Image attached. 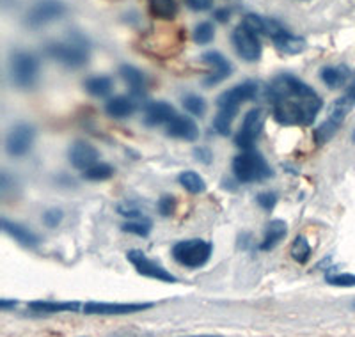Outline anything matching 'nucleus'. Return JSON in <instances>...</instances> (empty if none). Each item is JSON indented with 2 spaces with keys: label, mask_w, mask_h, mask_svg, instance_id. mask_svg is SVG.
<instances>
[{
  "label": "nucleus",
  "mask_w": 355,
  "mask_h": 337,
  "mask_svg": "<svg viewBox=\"0 0 355 337\" xmlns=\"http://www.w3.org/2000/svg\"><path fill=\"white\" fill-rule=\"evenodd\" d=\"M119 75H121L123 80L128 84V87H130V91H132L133 96L139 98V100H142V98L146 96L148 80H146V75L141 71V69H137L135 66L125 64L119 68Z\"/></svg>",
  "instance_id": "6ab92c4d"
},
{
  "label": "nucleus",
  "mask_w": 355,
  "mask_h": 337,
  "mask_svg": "<svg viewBox=\"0 0 355 337\" xmlns=\"http://www.w3.org/2000/svg\"><path fill=\"white\" fill-rule=\"evenodd\" d=\"M46 55L69 69H78L89 62L91 43L80 34H71L64 41H52L44 46Z\"/></svg>",
  "instance_id": "f03ea898"
},
{
  "label": "nucleus",
  "mask_w": 355,
  "mask_h": 337,
  "mask_svg": "<svg viewBox=\"0 0 355 337\" xmlns=\"http://www.w3.org/2000/svg\"><path fill=\"white\" fill-rule=\"evenodd\" d=\"M258 91H259V85L252 80H247L243 82V84L234 85V87L227 89V91H224V93L218 96L217 100L218 110L234 114V116H236V114H239L240 105L256 100Z\"/></svg>",
  "instance_id": "6e6552de"
},
{
  "label": "nucleus",
  "mask_w": 355,
  "mask_h": 337,
  "mask_svg": "<svg viewBox=\"0 0 355 337\" xmlns=\"http://www.w3.org/2000/svg\"><path fill=\"white\" fill-rule=\"evenodd\" d=\"M201 59H202V62H206V64H210L211 68H214V73L205 78L206 87L217 85L218 82L226 80L227 76L233 75V64H231L230 60L222 55L220 52H206V53H202Z\"/></svg>",
  "instance_id": "4468645a"
},
{
  "label": "nucleus",
  "mask_w": 355,
  "mask_h": 337,
  "mask_svg": "<svg viewBox=\"0 0 355 337\" xmlns=\"http://www.w3.org/2000/svg\"><path fill=\"white\" fill-rule=\"evenodd\" d=\"M180 185L187 190L189 193H202L206 190V183L202 176H199L194 171H185L178 176Z\"/></svg>",
  "instance_id": "bb28decb"
},
{
  "label": "nucleus",
  "mask_w": 355,
  "mask_h": 337,
  "mask_svg": "<svg viewBox=\"0 0 355 337\" xmlns=\"http://www.w3.org/2000/svg\"><path fill=\"white\" fill-rule=\"evenodd\" d=\"M192 37H194V41L198 44H208L210 41H214L215 37L214 24H211V21H201L199 25H196Z\"/></svg>",
  "instance_id": "c756f323"
},
{
  "label": "nucleus",
  "mask_w": 355,
  "mask_h": 337,
  "mask_svg": "<svg viewBox=\"0 0 355 337\" xmlns=\"http://www.w3.org/2000/svg\"><path fill=\"white\" fill-rule=\"evenodd\" d=\"M28 307L36 313H75V311L80 309V304L78 302H52V300H36L31 302Z\"/></svg>",
  "instance_id": "b1692460"
},
{
  "label": "nucleus",
  "mask_w": 355,
  "mask_h": 337,
  "mask_svg": "<svg viewBox=\"0 0 355 337\" xmlns=\"http://www.w3.org/2000/svg\"><path fill=\"white\" fill-rule=\"evenodd\" d=\"M150 12L158 20H174L178 15V2L176 0H148Z\"/></svg>",
  "instance_id": "393cba45"
},
{
  "label": "nucleus",
  "mask_w": 355,
  "mask_h": 337,
  "mask_svg": "<svg viewBox=\"0 0 355 337\" xmlns=\"http://www.w3.org/2000/svg\"><path fill=\"white\" fill-rule=\"evenodd\" d=\"M17 305V300H0V307H2V311H8L9 307H15Z\"/></svg>",
  "instance_id": "a19ab883"
},
{
  "label": "nucleus",
  "mask_w": 355,
  "mask_h": 337,
  "mask_svg": "<svg viewBox=\"0 0 355 337\" xmlns=\"http://www.w3.org/2000/svg\"><path fill=\"white\" fill-rule=\"evenodd\" d=\"M167 135L174 137V139H182V141H198L199 128L194 121L187 116H176L169 125H166Z\"/></svg>",
  "instance_id": "a211bd4d"
},
{
  "label": "nucleus",
  "mask_w": 355,
  "mask_h": 337,
  "mask_svg": "<svg viewBox=\"0 0 355 337\" xmlns=\"http://www.w3.org/2000/svg\"><path fill=\"white\" fill-rule=\"evenodd\" d=\"M266 112L263 109H252L245 114L242 123V128H240L239 135H236V146L242 148L243 151L254 148L256 139L259 137V133L263 132V126H265Z\"/></svg>",
  "instance_id": "9b49d317"
},
{
  "label": "nucleus",
  "mask_w": 355,
  "mask_h": 337,
  "mask_svg": "<svg viewBox=\"0 0 355 337\" xmlns=\"http://www.w3.org/2000/svg\"><path fill=\"white\" fill-rule=\"evenodd\" d=\"M183 107H185L187 112H190L196 117H202L206 112V101L201 96H198V94H187L183 98Z\"/></svg>",
  "instance_id": "2f4dec72"
},
{
  "label": "nucleus",
  "mask_w": 355,
  "mask_h": 337,
  "mask_svg": "<svg viewBox=\"0 0 355 337\" xmlns=\"http://www.w3.org/2000/svg\"><path fill=\"white\" fill-rule=\"evenodd\" d=\"M151 302H137V304H110V302H87L84 305L85 314H94V316H121V314L141 313V311L151 309Z\"/></svg>",
  "instance_id": "ddd939ff"
},
{
  "label": "nucleus",
  "mask_w": 355,
  "mask_h": 337,
  "mask_svg": "<svg viewBox=\"0 0 355 337\" xmlns=\"http://www.w3.org/2000/svg\"><path fill=\"white\" fill-rule=\"evenodd\" d=\"M233 44L236 53L247 62H256L261 59L263 49L259 43V36L245 24H240L233 31Z\"/></svg>",
  "instance_id": "9d476101"
},
{
  "label": "nucleus",
  "mask_w": 355,
  "mask_h": 337,
  "mask_svg": "<svg viewBox=\"0 0 355 337\" xmlns=\"http://www.w3.org/2000/svg\"><path fill=\"white\" fill-rule=\"evenodd\" d=\"M233 173L240 183H256V181H263L272 176L266 160L254 149H247L234 158Z\"/></svg>",
  "instance_id": "39448f33"
},
{
  "label": "nucleus",
  "mask_w": 355,
  "mask_h": 337,
  "mask_svg": "<svg viewBox=\"0 0 355 337\" xmlns=\"http://www.w3.org/2000/svg\"><path fill=\"white\" fill-rule=\"evenodd\" d=\"M352 71L348 69V66H325L320 71V78L327 87L331 89H339L343 87L348 80H350Z\"/></svg>",
  "instance_id": "4be33fe9"
},
{
  "label": "nucleus",
  "mask_w": 355,
  "mask_h": 337,
  "mask_svg": "<svg viewBox=\"0 0 355 337\" xmlns=\"http://www.w3.org/2000/svg\"><path fill=\"white\" fill-rule=\"evenodd\" d=\"M211 250L214 247L210 241L192 238V240L178 241L173 247V257L187 268H201L210 261Z\"/></svg>",
  "instance_id": "423d86ee"
},
{
  "label": "nucleus",
  "mask_w": 355,
  "mask_h": 337,
  "mask_svg": "<svg viewBox=\"0 0 355 337\" xmlns=\"http://www.w3.org/2000/svg\"><path fill=\"white\" fill-rule=\"evenodd\" d=\"M114 176V167L109 164H94L93 167H89L84 171V178L89 181H105Z\"/></svg>",
  "instance_id": "c85d7f7f"
},
{
  "label": "nucleus",
  "mask_w": 355,
  "mask_h": 337,
  "mask_svg": "<svg viewBox=\"0 0 355 337\" xmlns=\"http://www.w3.org/2000/svg\"><path fill=\"white\" fill-rule=\"evenodd\" d=\"M123 231L125 233L137 234V236H148L151 233V221L150 218H137V221H128L123 224Z\"/></svg>",
  "instance_id": "7c9ffc66"
},
{
  "label": "nucleus",
  "mask_w": 355,
  "mask_h": 337,
  "mask_svg": "<svg viewBox=\"0 0 355 337\" xmlns=\"http://www.w3.org/2000/svg\"><path fill=\"white\" fill-rule=\"evenodd\" d=\"M176 199H174V196H169V193H166V196H162L158 199V211H160L162 217H171L176 211Z\"/></svg>",
  "instance_id": "72a5a7b5"
},
{
  "label": "nucleus",
  "mask_w": 355,
  "mask_h": 337,
  "mask_svg": "<svg viewBox=\"0 0 355 337\" xmlns=\"http://www.w3.org/2000/svg\"><path fill=\"white\" fill-rule=\"evenodd\" d=\"M354 307H355V302H354Z\"/></svg>",
  "instance_id": "c03bdc74"
},
{
  "label": "nucleus",
  "mask_w": 355,
  "mask_h": 337,
  "mask_svg": "<svg viewBox=\"0 0 355 337\" xmlns=\"http://www.w3.org/2000/svg\"><path fill=\"white\" fill-rule=\"evenodd\" d=\"M9 78L18 89H33L40 78V59L34 53L18 52L9 57Z\"/></svg>",
  "instance_id": "20e7f679"
},
{
  "label": "nucleus",
  "mask_w": 355,
  "mask_h": 337,
  "mask_svg": "<svg viewBox=\"0 0 355 337\" xmlns=\"http://www.w3.org/2000/svg\"><path fill=\"white\" fill-rule=\"evenodd\" d=\"M126 259L132 263L133 268L137 270V273H141L144 277L157 279V281L162 282H178V279L174 277L173 273L167 272L164 266L155 263L153 259H150L142 250H128V252H126Z\"/></svg>",
  "instance_id": "f8f14e48"
},
{
  "label": "nucleus",
  "mask_w": 355,
  "mask_h": 337,
  "mask_svg": "<svg viewBox=\"0 0 355 337\" xmlns=\"http://www.w3.org/2000/svg\"><path fill=\"white\" fill-rule=\"evenodd\" d=\"M288 233L286 222L283 221H270L266 224L265 229V236H263L261 245H259V249L261 250H272L275 249L281 241L284 240Z\"/></svg>",
  "instance_id": "5701e85b"
},
{
  "label": "nucleus",
  "mask_w": 355,
  "mask_h": 337,
  "mask_svg": "<svg viewBox=\"0 0 355 337\" xmlns=\"http://www.w3.org/2000/svg\"><path fill=\"white\" fill-rule=\"evenodd\" d=\"M176 116V109L166 101H151L144 109V123L148 126L169 125Z\"/></svg>",
  "instance_id": "dca6fc26"
},
{
  "label": "nucleus",
  "mask_w": 355,
  "mask_h": 337,
  "mask_svg": "<svg viewBox=\"0 0 355 337\" xmlns=\"http://www.w3.org/2000/svg\"><path fill=\"white\" fill-rule=\"evenodd\" d=\"M272 110L277 123L284 126H309L323 107L315 89L293 75L275 76L268 85Z\"/></svg>",
  "instance_id": "f257e3e1"
},
{
  "label": "nucleus",
  "mask_w": 355,
  "mask_h": 337,
  "mask_svg": "<svg viewBox=\"0 0 355 337\" xmlns=\"http://www.w3.org/2000/svg\"><path fill=\"white\" fill-rule=\"evenodd\" d=\"M187 8L192 9V11H210L214 8V0H185Z\"/></svg>",
  "instance_id": "4c0bfd02"
},
{
  "label": "nucleus",
  "mask_w": 355,
  "mask_h": 337,
  "mask_svg": "<svg viewBox=\"0 0 355 337\" xmlns=\"http://www.w3.org/2000/svg\"><path fill=\"white\" fill-rule=\"evenodd\" d=\"M98 157H100L98 149L85 141H77L69 148V162L78 171L93 167L94 164H98Z\"/></svg>",
  "instance_id": "2eb2a0df"
},
{
  "label": "nucleus",
  "mask_w": 355,
  "mask_h": 337,
  "mask_svg": "<svg viewBox=\"0 0 355 337\" xmlns=\"http://www.w3.org/2000/svg\"><path fill=\"white\" fill-rule=\"evenodd\" d=\"M190 337H222V336H190Z\"/></svg>",
  "instance_id": "79ce46f5"
},
{
  "label": "nucleus",
  "mask_w": 355,
  "mask_h": 337,
  "mask_svg": "<svg viewBox=\"0 0 355 337\" xmlns=\"http://www.w3.org/2000/svg\"><path fill=\"white\" fill-rule=\"evenodd\" d=\"M355 107V76L352 84L348 85V89L345 91V94L339 100H336L331 107V114L322 125L315 130V141L318 144H325L327 141H331L332 137L336 135V132L339 130V126L343 125V121L347 119V116L350 114V110Z\"/></svg>",
  "instance_id": "7ed1b4c3"
},
{
  "label": "nucleus",
  "mask_w": 355,
  "mask_h": 337,
  "mask_svg": "<svg viewBox=\"0 0 355 337\" xmlns=\"http://www.w3.org/2000/svg\"><path fill=\"white\" fill-rule=\"evenodd\" d=\"M325 281L336 288H355V273H327Z\"/></svg>",
  "instance_id": "473e14b6"
},
{
  "label": "nucleus",
  "mask_w": 355,
  "mask_h": 337,
  "mask_svg": "<svg viewBox=\"0 0 355 337\" xmlns=\"http://www.w3.org/2000/svg\"><path fill=\"white\" fill-rule=\"evenodd\" d=\"M196 158H198L199 162H202V164H210L211 158H214V153L210 151L208 148H196Z\"/></svg>",
  "instance_id": "58836bf2"
},
{
  "label": "nucleus",
  "mask_w": 355,
  "mask_h": 337,
  "mask_svg": "<svg viewBox=\"0 0 355 337\" xmlns=\"http://www.w3.org/2000/svg\"><path fill=\"white\" fill-rule=\"evenodd\" d=\"M117 209H119V215L126 217L128 221H137V218H144V213H142L139 208H135V206L121 205Z\"/></svg>",
  "instance_id": "e433bc0d"
},
{
  "label": "nucleus",
  "mask_w": 355,
  "mask_h": 337,
  "mask_svg": "<svg viewBox=\"0 0 355 337\" xmlns=\"http://www.w3.org/2000/svg\"><path fill=\"white\" fill-rule=\"evenodd\" d=\"M291 257L299 265H306L311 257V245L306 236H297L295 238L293 245H291Z\"/></svg>",
  "instance_id": "cd10ccee"
},
{
  "label": "nucleus",
  "mask_w": 355,
  "mask_h": 337,
  "mask_svg": "<svg viewBox=\"0 0 355 337\" xmlns=\"http://www.w3.org/2000/svg\"><path fill=\"white\" fill-rule=\"evenodd\" d=\"M139 101L141 100L133 96V94H130V96H126V94L112 96L105 103V112L114 119H125V117H130L137 110Z\"/></svg>",
  "instance_id": "f3484780"
},
{
  "label": "nucleus",
  "mask_w": 355,
  "mask_h": 337,
  "mask_svg": "<svg viewBox=\"0 0 355 337\" xmlns=\"http://www.w3.org/2000/svg\"><path fill=\"white\" fill-rule=\"evenodd\" d=\"M214 17L215 20L220 21V24H226V21L231 18V11L230 9H217V11L214 12Z\"/></svg>",
  "instance_id": "ea45409f"
},
{
  "label": "nucleus",
  "mask_w": 355,
  "mask_h": 337,
  "mask_svg": "<svg viewBox=\"0 0 355 337\" xmlns=\"http://www.w3.org/2000/svg\"><path fill=\"white\" fill-rule=\"evenodd\" d=\"M352 137H354V142H355V132H354V135H352Z\"/></svg>",
  "instance_id": "37998d69"
},
{
  "label": "nucleus",
  "mask_w": 355,
  "mask_h": 337,
  "mask_svg": "<svg viewBox=\"0 0 355 337\" xmlns=\"http://www.w3.org/2000/svg\"><path fill=\"white\" fill-rule=\"evenodd\" d=\"M2 229H4V233L9 234L11 238L21 243L24 247H37L40 245V238H37L36 233H33L31 229L25 227V225L18 224V222H11L8 218H2Z\"/></svg>",
  "instance_id": "aec40b11"
},
{
  "label": "nucleus",
  "mask_w": 355,
  "mask_h": 337,
  "mask_svg": "<svg viewBox=\"0 0 355 337\" xmlns=\"http://www.w3.org/2000/svg\"><path fill=\"white\" fill-rule=\"evenodd\" d=\"M34 139H36V130L33 125L27 123H18L9 130L6 137V151L9 157L21 158L33 149Z\"/></svg>",
  "instance_id": "1a4fd4ad"
},
{
  "label": "nucleus",
  "mask_w": 355,
  "mask_h": 337,
  "mask_svg": "<svg viewBox=\"0 0 355 337\" xmlns=\"http://www.w3.org/2000/svg\"><path fill=\"white\" fill-rule=\"evenodd\" d=\"M84 87L91 96L94 98H107L112 93V78L103 75L91 76L84 82Z\"/></svg>",
  "instance_id": "a878e982"
},
{
  "label": "nucleus",
  "mask_w": 355,
  "mask_h": 337,
  "mask_svg": "<svg viewBox=\"0 0 355 337\" xmlns=\"http://www.w3.org/2000/svg\"><path fill=\"white\" fill-rule=\"evenodd\" d=\"M66 11H68V8L62 0H36L25 15L24 24L27 25V28L36 31V28L44 27L52 21L61 20Z\"/></svg>",
  "instance_id": "0eeeda50"
},
{
  "label": "nucleus",
  "mask_w": 355,
  "mask_h": 337,
  "mask_svg": "<svg viewBox=\"0 0 355 337\" xmlns=\"http://www.w3.org/2000/svg\"><path fill=\"white\" fill-rule=\"evenodd\" d=\"M256 201H258V205L261 206L263 209L270 211V209H274L275 205H277V193L261 192L258 197H256Z\"/></svg>",
  "instance_id": "c9c22d12"
},
{
  "label": "nucleus",
  "mask_w": 355,
  "mask_h": 337,
  "mask_svg": "<svg viewBox=\"0 0 355 337\" xmlns=\"http://www.w3.org/2000/svg\"><path fill=\"white\" fill-rule=\"evenodd\" d=\"M62 218H64V213L59 208L46 209V211L43 213V222L44 225H49V227H57V225L62 222Z\"/></svg>",
  "instance_id": "f704fd0d"
},
{
  "label": "nucleus",
  "mask_w": 355,
  "mask_h": 337,
  "mask_svg": "<svg viewBox=\"0 0 355 337\" xmlns=\"http://www.w3.org/2000/svg\"><path fill=\"white\" fill-rule=\"evenodd\" d=\"M272 41H274L275 49L281 53H286V55H295V53H300L302 50H306V40L293 36L284 27L272 37Z\"/></svg>",
  "instance_id": "412c9836"
}]
</instances>
